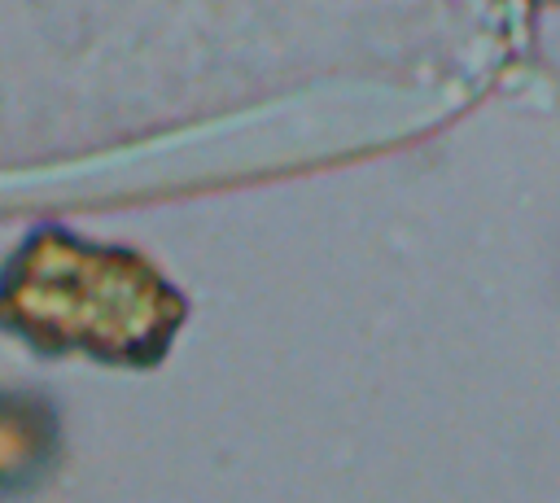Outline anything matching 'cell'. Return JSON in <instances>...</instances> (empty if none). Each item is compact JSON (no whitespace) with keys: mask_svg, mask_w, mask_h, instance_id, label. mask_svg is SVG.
I'll use <instances>...</instances> for the list:
<instances>
[{"mask_svg":"<svg viewBox=\"0 0 560 503\" xmlns=\"http://www.w3.org/2000/svg\"><path fill=\"white\" fill-rule=\"evenodd\" d=\"M171 319L175 297L144 262L66 232L31 236L0 276V324L52 350L140 359L166 337Z\"/></svg>","mask_w":560,"mask_h":503,"instance_id":"cell-1","label":"cell"},{"mask_svg":"<svg viewBox=\"0 0 560 503\" xmlns=\"http://www.w3.org/2000/svg\"><path fill=\"white\" fill-rule=\"evenodd\" d=\"M44 420L22 407H0V477H18L44 451Z\"/></svg>","mask_w":560,"mask_h":503,"instance_id":"cell-2","label":"cell"}]
</instances>
